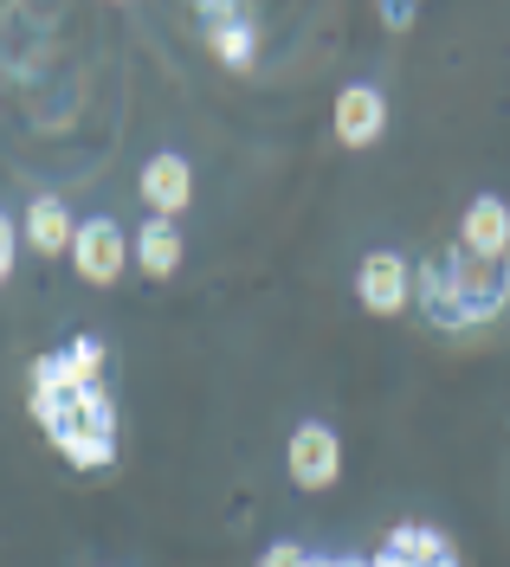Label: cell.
<instances>
[{
  "instance_id": "5bb4252c",
  "label": "cell",
  "mask_w": 510,
  "mask_h": 567,
  "mask_svg": "<svg viewBox=\"0 0 510 567\" xmlns=\"http://www.w3.org/2000/svg\"><path fill=\"white\" fill-rule=\"evenodd\" d=\"M13 265H20V219L0 213V284L13 278Z\"/></svg>"
},
{
  "instance_id": "277c9868",
  "label": "cell",
  "mask_w": 510,
  "mask_h": 567,
  "mask_svg": "<svg viewBox=\"0 0 510 567\" xmlns=\"http://www.w3.org/2000/svg\"><path fill=\"white\" fill-rule=\"evenodd\" d=\"M285 471H292V484L304 496L336 491V477H343V439H336V425L297 420L292 439H285Z\"/></svg>"
},
{
  "instance_id": "ba28073f",
  "label": "cell",
  "mask_w": 510,
  "mask_h": 567,
  "mask_svg": "<svg viewBox=\"0 0 510 567\" xmlns=\"http://www.w3.org/2000/svg\"><path fill=\"white\" fill-rule=\"evenodd\" d=\"M329 130H336L343 148H375V142L388 136V97H381L375 84H343Z\"/></svg>"
},
{
  "instance_id": "7a4b0ae2",
  "label": "cell",
  "mask_w": 510,
  "mask_h": 567,
  "mask_svg": "<svg viewBox=\"0 0 510 567\" xmlns=\"http://www.w3.org/2000/svg\"><path fill=\"white\" fill-rule=\"evenodd\" d=\"M52 452L72 464V471H110L116 464V400L104 388L72 393L52 420H45Z\"/></svg>"
},
{
  "instance_id": "3957f363",
  "label": "cell",
  "mask_w": 510,
  "mask_h": 567,
  "mask_svg": "<svg viewBox=\"0 0 510 567\" xmlns=\"http://www.w3.org/2000/svg\"><path fill=\"white\" fill-rule=\"evenodd\" d=\"M130 265H136V251H130V233H123L110 213H91V219H78V239H72V271H78V284H91V290H116Z\"/></svg>"
},
{
  "instance_id": "5b68a950",
  "label": "cell",
  "mask_w": 510,
  "mask_h": 567,
  "mask_svg": "<svg viewBox=\"0 0 510 567\" xmlns=\"http://www.w3.org/2000/svg\"><path fill=\"white\" fill-rule=\"evenodd\" d=\"M356 303H363L368 317H401L407 303H414V265H407V251H395V246L363 251V265H356Z\"/></svg>"
},
{
  "instance_id": "4fadbf2b",
  "label": "cell",
  "mask_w": 510,
  "mask_h": 567,
  "mask_svg": "<svg viewBox=\"0 0 510 567\" xmlns=\"http://www.w3.org/2000/svg\"><path fill=\"white\" fill-rule=\"evenodd\" d=\"M59 361H65V374H72L78 393L104 388V374H110V349L98 342V336H72V342L59 349Z\"/></svg>"
},
{
  "instance_id": "7c38bea8",
  "label": "cell",
  "mask_w": 510,
  "mask_h": 567,
  "mask_svg": "<svg viewBox=\"0 0 510 567\" xmlns=\"http://www.w3.org/2000/svg\"><path fill=\"white\" fill-rule=\"evenodd\" d=\"M381 548H395V555H407L414 567H434V561H446V555H452V542H446V529H434V523H395Z\"/></svg>"
},
{
  "instance_id": "d6986e66",
  "label": "cell",
  "mask_w": 510,
  "mask_h": 567,
  "mask_svg": "<svg viewBox=\"0 0 510 567\" xmlns=\"http://www.w3.org/2000/svg\"><path fill=\"white\" fill-rule=\"evenodd\" d=\"M504 317H510V303H504Z\"/></svg>"
},
{
  "instance_id": "e0dca14e",
  "label": "cell",
  "mask_w": 510,
  "mask_h": 567,
  "mask_svg": "<svg viewBox=\"0 0 510 567\" xmlns=\"http://www.w3.org/2000/svg\"><path fill=\"white\" fill-rule=\"evenodd\" d=\"M368 567H414V561H407V555H395V548H375V555H368Z\"/></svg>"
},
{
  "instance_id": "8fae6325",
  "label": "cell",
  "mask_w": 510,
  "mask_h": 567,
  "mask_svg": "<svg viewBox=\"0 0 510 567\" xmlns=\"http://www.w3.org/2000/svg\"><path fill=\"white\" fill-rule=\"evenodd\" d=\"M130 251H136V271L143 278H175L187 258V239L175 219H143L136 233H130Z\"/></svg>"
},
{
  "instance_id": "30bf717a",
  "label": "cell",
  "mask_w": 510,
  "mask_h": 567,
  "mask_svg": "<svg viewBox=\"0 0 510 567\" xmlns=\"http://www.w3.org/2000/svg\"><path fill=\"white\" fill-rule=\"evenodd\" d=\"M201 39H207V52H214L220 65L233 71H253L258 59V20L253 13H239V7H201Z\"/></svg>"
},
{
  "instance_id": "52a82bcc",
  "label": "cell",
  "mask_w": 510,
  "mask_h": 567,
  "mask_svg": "<svg viewBox=\"0 0 510 567\" xmlns=\"http://www.w3.org/2000/svg\"><path fill=\"white\" fill-rule=\"evenodd\" d=\"M459 251L484 258V265H510V200L472 194L466 213H459Z\"/></svg>"
},
{
  "instance_id": "ac0fdd59",
  "label": "cell",
  "mask_w": 510,
  "mask_h": 567,
  "mask_svg": "<svg viewBox=\"0 0 510 567\" xmlns=\"http://www.w3.org/2000/svg\"><path fill=\"white\" fill-rule=\"evenodd\" d=\"M434 567H459V555H446V561H434Z\"/></svg>"
},
{
  "instance_id": "9c48e42d",
  "label": "cell",
  "mask_w": 510,
  "mask_h": 567,
  "mask_svg": "<svg viewBox=\"0 0 510 567\" xmlns=\"http://www.w3.org/2000/svg\"><path fill=\"white\" fill-rule=\"evenodd\" d=\"M72 239H78V219L65 207V194H33L27 213H20V246L52 265V258H72Z\"/></svg>"
},
{
  "instance_id": "9a60e30c",
  "label": "cell",
  "mask_w": 510,
  "mask_h": 567,
  "mask_svg": "<svg viewBox=\"0 0 510 567\" xmlns=\"http://www.w3.org/2000/svg\"><path fill=\"white\" fill-rule=\"evenodd\" d=\"M258 567H317V555H310L304 542H278V548H265V561Z\"/></svg>"
},
{
  "instance_id": "2e32d148",
  "label": "cell",
  "mask_w": 510,
  "mask_h": 567,
  "mask_svg": "<svg viewBox=\"0 0 510 567\" xmlns=\"http://www.w3.org/2000/svg\"><path fill=\"white\" fill-rule=\"evenodd\" d=\"M381 20H388V33H407L420 13H414V7H401V0H381Z\"/></svg>"
},
{
  "instance_id": "6da1fadb",
  "label": "cell",
  "mask_w": 510,
  "mask_h": 567,
  "mask_svg": "<svg viewBox=\"0 0 510 567\" xmlns=\"http://www.w3.org/2000/svg\"><path fill=\"white\" fill-rule=\"evenodd\" d=\"M414 303L427 310L434 329L459 336V329H478L491 322L510 303V265H484V258H466V251H434L427 265H414Z\"/></svg>"
},
{
  "instance_id": "8992f818",
  "label": "cell",
  "mask_w": 510,
  "mask_h": 567,
  "mask_svg": "<svg viewBox=\"0 0 510 567\" xmlns=\"http://www.w3.org/2000/svg\"><path fill=\"white\" fill-rule=\"evenodd\" d=\"M136 194H143L149 219H182L194 207V168H187L182 148H155L136 175Z\"/></svg>"
}]
</instances>
